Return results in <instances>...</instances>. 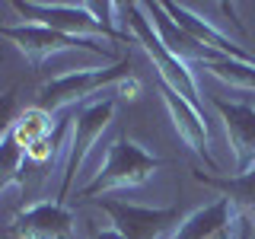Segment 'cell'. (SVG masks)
<instances>
[{
    "label": "cell",
    "instance_id": "obj_3",
    "mask_svg": "<svg viewBox=\"0 0 255 239\" xmlns=\"http://www.w3.org/2000/svg\"><path fill=\"white\" fill-rule=\"evenodd\" d=\"M125 13H128V26H131V32H134V42L143 45V51H147L150 61L156 64L159 80H163L166 86H172V90L179 93L188 106L201 109V93H198V86H195V77H191L188 64L179 61V58H172V54L166 51V45L159 42V35H153L150 19L143 16V6L140 3H128Z\"/></svg>",
    "mask_w": 255,
    "mask_h": 239
},
{
    "label": "cell",
    "instance_id": "obj_4",
    "mask_svg": "<svg viewBox=\"0 0 255 239\" xmlns=\"http://www.w3.org/2000/svg\"><path fill=\"white\" fill-rule=\"evenodd\" d=\"M115 106H118L115 96H106V99L93 102V106L80 109L77 115H74V137H70L67 159H64V169H61V172H64V182H61V188H58V204H61V207L67 204V198H70V185H74L80 166L86 163V153H90L93 143L99 140V137H102V131L109 127L112 115H115Z\"/></svg>",
    "mask_w": 255,
    "mask_h": 239
},
{
    "label": "cell",
    "instance_id": "obj_13",
    "mask_svg": "<svg viewBox=\"0 0 255 239\" xmlns=\"http://www.w3.org/2000/svg\"><path fill=\"white\" fill-rule=\"evenodd\" d=\"M143 10H150V16H153V26H156V32H159V42L166 45V51H169L172 58H179V61H195V64L227 61L223 54L211 51V48H204L201 42H195V38H191L185 29H179V26H175L169 16H166L163 3H147Z\"/></svg>",
    "mask_w": 255,
    "mask_h": 239
},
{
    "label": "cell",
    "instance_id": "obj_1",
    "mask_svg": "<svg viewBox=\"0 0 255 239\" xmlns=\"http://www.w3.org/2000/svg\"><path fill=\"white\" fill-rule=\"evenodd\" d=\"M29 22L45 29H54L61 35L83 38V42H128L134 38L122 29H109L99 22V16L90 10V3H13Z\"/></svg>",
    "mask_w": 255,
    "mask_h": 239
},
{
    "label": "cell",
    "instance_id": "obj_5",
    "mask_svg": "<svg viewBox=\"0 0 255 239\" xmlns=\"http://www.w3.org/2000/svg\"><path fill=\"white\" fill-rule=\"evenodd\" d=\"M128 67H131V54L118 58L115 67H106V70L83 67V70H77V74H64V77L51 80V83H45L42 90H38V109H45L48 115H58L61 109L74 106V102L86 99L90 93L115 83V80H122L128 74Z\"/></svg>",
    "mask_w": 255,
    "mask_h": 239
},
{
    "label": "cell",
    "instance_id": "obj_20",
    "mask_svg": "<svg viewBox=\"0 0 255 239\" xmlns=\"http://www.w3.org/2000/svg\"><path fill=\"white\" fill-rule=\"evenodd\" d=\"M93 239H125V236L118 233V230H102V233H96Z\"/></svg>",
    "mask_w": 255,
    "mask_h": 239
},
{
    "label": "cell",
    "instance_id": "obj_15",
    "mask_svg": "<svg viewBox=\"0 0 255 239\" xmlns=\"http://www.w3.org/2000/svg\"><path fill=\"white\" fill-rule=\"evenodd\" d=\"M51 118L54 115H48L45 109H38V106H32V109H22L19 115L13 118V137L19 140V147L26 150L32 147L35 140H45V137H51Z\"/></svg>",
    "mask_w": 255,
    "mask_h": 239
},
{
    "label": "cell",
    "instance_id": "obj_8",
    "mask_svg": "<svg viewBox=\"0 0 255 239\" xmlns=\"http://www.w3.org/2000/svg\"><path fill=\"white\" fill-rule=\"evenodd\" d=\"M10 233L16 239H74V214L58 201H38L13 214Z\"/></svg>",
    "mask_w": 255,
    "mask_h": 239
},
{
    "label": "cell",
    "instance_id": "obj_19",
    "mask_svg": "<svg viewBox=\"0 0 255 239\" xmlns=\"http://www.w3.org/2000/svg\"><path fill=\"white\" fill-rule=\"evenodd\" d=\"M118 90H122V96H128V99H134V96L140 93V86L134 83V80H128V83H122V86H118Z\"/></svg>",
    "mask_w": 255,
    "mask_h": 239
},
{
    "label": "cell",
    "instance_id": "obj_16",
    "mask_svg": "<svg viewBox=\"0 0 255 239\" xmlns=\"http://www.w3.org/2000/svg\"><path fill=\"white\" fill-rule=\"evenodd\" d=\"M13 127V124H10ZM22 159H26V150L19 147V140L13 137V131L3 134L0 140V191L6 185H19L26 191V172H22Z\"/></svg>",
    "mask_w": 255,
    "mask_h": 239
},
{
    "label": "cell",
    "instance_id": "obj_11",
    "mask_svg": "<svg viewBox=\"0 0 255 239\" xmlns=\"http://www.w3.org/2000/svg\"><path fill=\"white\" fill-rule=\"evenodd\" d=\"M236 227H239V217L233 204L227 198H220L211 207H201V211H195L191 217L182 220L172 239H236Z\"/></svg>",
    "mask_w": 255,
    "mask_h": 239
},
{
    "label": "cell",
    "instance_id": "obj_18",
    "mask_svg": "<svg viewBox=\"0 0 255 239\" xmlns=\"http://www.w3.org/2000/svg\"><path fill=\"white\" fill-rule=\"evenodd\" d=\"M26 159H29V163H35V166H45L48 159H54L51 137H45V140H35L32 147H26Z\"/></svg>",
    "mask_w": 255,
    "mask_h": 239
},
{
    "label": "cell",
    "instance_id": "obj_17",
    "mask_svg": "<svg viewBox=\"0 0 255 239\" xmlns=\"http://www.w3.org/2000/svg\"><path fill=\"white\" fill-rule=\"evenodd\" d=\"M207 74H214L223 83L236 86V90H255V64H243V61H211L201 64Z\"/></svg>",
    "mask_w": 255,
    "mask_h": 239
},
{
    "label": "cell",
    "instance_id": "obj_14",
    "mask_svg": "<svg viewBox=\"0 0 255 239\" xmlns=\"http://www.w3.org/2000/svg\"><path fill=\"white\" fill-rule=\"evenodd\" d=\"M195 182L201 185H211L217 188L230 204H233L239 223L246 230L255 227V169L246 172V175H230V179H220V175H204V172H195Z\"/></svg>",
    "mask_w": 255,
    "mask_h": 239
},
{
    "label": "cell",
    "instance_id": "obj_9",
    "mask_svg": "<svg viewBox=\"0 0 255 239\" xmlns=\"http://www.w3.org/2000/svg\"><path fill=\"white\" fill-rule=\"evenodd\" d=\"M214 109L220 112L227 124V137L236 156V172L246 175L255 169V109L249 102H223L214 99Z\"/></svg>",
    "mask_w": 255,
    "mask_h": 239
},
{
    "label": "cell",
    "instance_id": "obj_10",
    "mask_svg": "<svg viewBox=\"0 0 255 239\" xmlns=\"http://www.w3.org/2000/svg\"><path fill=\"white\" fill-rule=\"evenodd\" d=\"M163 10H166V16L175 22L179 29H185L195 42H201L204 48H211V51H217V54H223L227 61H243V64H255V58L249 51H243L233 38H227L220 29H214L207 19H201L191 6H185V3H172V0H163Z\"/></svg>",
    "mask_w": 255,
    "mask_h": 239
},
{
    "label": "cell",
    "instance_id": "obj_7",
    "mask_svg": "<svg viewBox=\"0 0 255 239\" xmlns=\"http://www.w3.org/2000/svg\"><path fill=\"white\" fill-rule=\"evenodd\" d=\"M99 207L112 217L115 230L125 239H163L172 227L182 223V207H137V204H125L115 198H99Z\"/></svg>",
    "mask_w": 255,
    "mask_h": 239
},
{
    "label": "cell",
    "instance_id": "obj_2",
    "mask_svg": "<svg viewBox=\"0 0 255 239\" xmlns=\"http://www.w3.org/2000/svg\"><path fill=\"white\" fill-rule=\"evenodd\" d=\"M159 166H163V159L150 156L143 147H137L134 140H128L125 134H122V137L112 140L106 166L93 175L90 185L77 191V198H99V195H106V191L143 185V182H147Z\"/></svg>",
    "mask_w": 255,
    "mask_h": 239
},
{
    "label": "cell",
    "instance_id": "obj_12",
    "mask_svg": "<svg viewBox=\"0 0 255 239\" xmlns=\"http://www.w3.org/2000/svg\"><path fill=\"white\" fill-rule=\"evenodd\" d=\"M159 93H163V102H166V109H169V118H172L175 131H179V137L185 140L198 156H204V163L217 172V163H214L211 153H207V127H204L201 112H198L195 106H188V102L182 99L172 86H166L163 80H159Z\"/></svg>",
    "mask_w": 255,
    "mask_h": 239
},
{
    "label": "cell",
    "instance_id": "obj_6",
    "mask_svg": "<svg viewBox=\"0 0 255 239\" xmlns=\"http://www.w3.org/2000/svg\"><path fill=\"white\" fill-rule=\"evenodd\" d=\"M0 38H10V42L26 54V61L32 67H42V64L58 51H70V48H86V51L99 54V58H115L112 48L99 45V42H83V38H70V35H61L54 29H45V26H35V22H22V26H0Z\"/></svg>",
    "mask_w": 255,
    "mask_h": 239
}]
</instances>
